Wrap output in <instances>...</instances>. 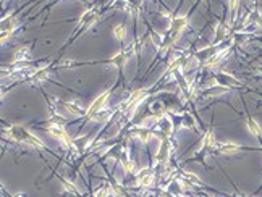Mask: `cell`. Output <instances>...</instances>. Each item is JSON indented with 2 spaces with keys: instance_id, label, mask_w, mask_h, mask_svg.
Wrapping results in <instances>:
<instances>
[{
  "instance_id": "obj_1",
  "label": "cell",
  "mask_w": 262,
  "mask_h": 197,
  "mask_svg": "<svg viewBox=\"0 0 262 197\" xmlns=\"http://www.w3.org/2000/svg\"><path fill=\"white\" fill-rule=\"evenodd\" d=\"M105 97H107V94H105V96H102V97H100L99 100H96V104H94V107H92V108L89 110V115H92V113H94V111H96V110H97V108L100 107V104H102V102H104V100H105Z\"/></svg>"
},
{
  "instance_id": "obj_2",
  "label": "cell",
  "mask_w": 262,
  "mask_h": 197,
  "mask_svg": "<svg viewBox=\"0 0 262 197\" xmlns=\"http://www.w3.org/2000/svg\"><path fill=\"white\" fill-rule=\"evenodd\" d=\"M249 126H251V131H252V133H259V129H257V125L254 123V121H249Z\"/></svg>"
},
{
  "instance_id": "obj_3",
  "label": "cell",
  "mask_w": 262,
  "mask_h": 197,
  "mask_svg": "<svg viewBox=\"0 0 262 197\" xmlns=\"http://www.w3.org/2000/svg\"><path fill=\"white\" fill-rule=\"evenodd\" d=\"M115 34H117V36H121V34H123V27H121V26H118L117 29H115Z\"/></svg>"
}]
</instances>
